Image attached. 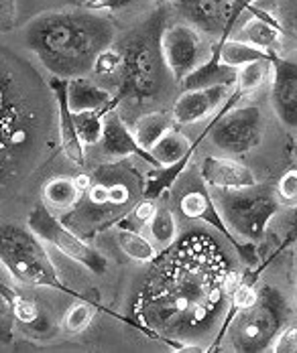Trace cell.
I'll use <instances>...</instances> for the list:
<instances>
[{
	"mask_svg": "<svg viewBox=\"0 0 297 353\" xmlns=\"http://www.w3.org/2000/svg\"><path fill=\"white\" fill-rule=\"evenodd\" d=\"M238 281L216 242L186 236L141 290L139 323L173 347L200 343L218 327L222 331Z\"/></svg>",
	"mask_w": 297,
	"mask_h": 353,
	"instance_id": "obj_1",
	"label": "cell"
},
{
	"mask_svg": "<svg viewBox=\"0 0 297 353\" xmlns=\"http://www.w3.org/2000/svg\"><path fill=\"white\" fill-rule=\"evenodd\" d=\"M57 104L49 81L0 45V201L37 169L53 148Z\"/></svg>",
	"mask_w": 297,
	"mask_h": 353,
	"instance_id": "obj_2",
	"label": "cell"
},
{
	"mask_svg": "<svg viewBox=\"0 0 297 353\" xmlns=\"http://www.w3.org/2000/svg\"><path fill=\"white\" fill-rule=\"evenodd\" d=\"M114 41V23L90 8L45 12L25 29V43L43 68L64 79L92 73L96 57Z\"/></svg>",
	"mask_w": 297,
	"mask_h": 353,
	"instance_id": "obj_3",
	"label": "cell"
},
{
	"mask_svg": "<svg viewBox=\"0 0 297 353\" xmlns=\"http://www.w3.org/2000/svg\"><path fill=\"white\" fill-rule=\"evenodd\" d=\"M291 317L294 309L287 296L277 286L265 283L257 286L255 303L230 317L224 327V335L234 352H269L273 350L279 333L291 323Z\"/></svg>",
	"mask_w": 297,
	"mask_h": 353,
	"instance_id": "obj_4",
	"label": "cell"
},
{
	"mask_svg": "<svg viewBox=\"0 0 297 353\" xmlns=\"http://www.w3.org/2000/svg\"><path fill=\"white\" fill-rule=\"evenodd\" d=\"M161 33H163V17L161 12L155 14L143 31L122 51V71H120V85L114 96L112 108L124 98L147 100L161 92L163 88V73L167 70L161 53Z\"/></svg>",
	"mask_w": 297,
	"mask_h": 353,
	"instance_id": "obj_5",
	"label": "cell"
},
{
	"mask_svg": "<svg viewBox=\"0 0 297 353\" xmlns=\"http://www.w3.org/2000/svg\"><path fill=\"white\" fill-rule=\"evenodd\" d=\"M0 266L19 284L72 292L61 283L45 242L29 225L0 223Z\"/></svg>",
	"mask_w": 297,
	"mask_h": 353,
	"instance_id": "obj_6",
	"label": "cell"
},
{
	"mask_svg": "<svg viewBox=\"0 0 297 353\" xmlns=\"http://www.w3.org/2000/svg\"><path fill=\"white\" fill-rule=\"evenodd\" d=\"M212 197L232 234L253 244L265 240L271 219L281 210L275 187L260 183L242 189H214Z\"/></svg>",
	"mask_w": 297,
	"mask_h": 353,
	"instance_id": "obj_7",
	"label": "cell"
},
{
	"mask_svg": "<svg viewBox=\"0 0 297 353\" xmlns=\"http://www.w3.org/2000/svg\"><path fill=\"white\" fill-rule=\"evenodd\" d=\"M240 92H234L214 122L208 126L210 142L222 150L224 154H247L262 141L265 118L259 106H230L240 98Z\"/></svg>",
	"mask_w": 297,
	"mask_h": 353,
	"instance_id": "obj_8",
	"label": "cell"
},
{
	"mask_svg": "<svg viewBox=\"0 0 297 353\" xmlns=\"http://www.w3.org/2000/svg\"><path fill=\"white\" fill-rule=\"evenodd\" d=\"M27 225L37 234L39 238L59 250L64 256L72 258L74 262L82 264L84 268H88L92 274L102 276L108 270V260L104 258L102 252H98L94 246L86 244L82 238H77L70 228H66L55 213L51 212L43 201L33 208V212L27 217Z\"/></svg>",
	"mask_w": 297,
	"mask_h": 353,
	"instance_id": "obj_9",
	"label": "cell"
},
{
	"mask_svg": "<svg viewBox=\"0 0 297 353\" xmlns=\"http://www.w3.org/2000/svg\"><path fill=\"white\" fill-rule=\"evenodd\" d=\"M178 208H180V213L186 219H202L208 225H212L214 230H218L224 238L232 244V248L236 250V254L240 256L242 262H247L249 266H257L259 264L257 244H253V242H240L232 234V230L226 225V221H224L222 215L218 212V205H216V201H214V197L210 195L208 189H204L200 185V187H193V189L186 191L180 197Z\"/></svg>",
	"mask_w": 297,
	"mask_h": 353,
	"instance_id": "obj_10",
	"label": "cell"
},
{
	"mask_svg": "<svg viewBox=\"0 0 297 353\" xmlns=\"http://www.w3.org/2000/svg\"><path fill=\"white\" fill-rule=\"evenodd\" d=\"M202 37L200 31L189 27L187 23H178L161 33V53L167 70L175 81L182 83L187 73L195 70L204 57H202Z\"/></svg>",
	"mask_w": 297,
	"mask_h": 353,
	"instance_id": "obj_11",
	"label": "cell"
},
{
	"mask_svg": "<svg viewBox=\"0 0 297 353\" xmlns=\"http://www.w3.org/2000/svg\"><path fill=\"white\" fill-rule=\"evenodd\" d=\"M271 106L281 124L289 130L297 128V63L273 57L271 75Z\"/></svg>",
	"mask_w": 297,
	"mask_h": 353,
	"instance_id": "obj_12",
	"label": "cell"
},
{
	"mask_svg": "<svg viewBox=\"0 0 297 353\" xmlns=\"http://www.w3.org/2000/svg\"><path fill=\"white\" fill-rule=\"evenodd\" d=\"M171 4L195 31L218 37V41L226 33L230 0H171Z\"/></svg>",
	"mask_w": 297,
	"mask_h": 353,
	"instance_id": "obj_13",
	"label": "cell"
},
{
	"mask_svg": "<svg viewBox=\"0 0 297 353\" xmlns=\"http://www.w3.org/2000/svg\"><path fill=\"white\" fill-rule=\"evenodd\" d=\"M230 96V85H212L200 90H186L173 104V122L187 126L212 116Z\"/></svg>",
	"mask_w": 297,
	"mask_h": 353,
	"instance_id": "obj_14",
	"label": "cell"
},
{
	"mask_svg": "<svg viewBox=\"0 0 297 353\" xmlns=\"http://www.w3.org/2000/svg\"><path fill=\"white\" fill-rule=\"evenodd\" d=\"M49 85L53 90L55 96V104H57V134H59V146L66 154L68 161H72L77 167H84L86 163V150H84V142L79 141L77 130L74 124V112L68 106V79L64 77H51Z\"/></svg>",
	"mask_w": 297,
	"mask_h": 353,
	"instance_id": "obj_15",
	"label": "cell"
},
{
	"mask_svg": "<svg viewBox=\"0 0 297 353\" xmlns=\"http://www.w3.org/2000/svg\"><path fill=\"white\" fill-rule=\"evenodd\" d=\"M100 146H102V152L112 159H124V157L135 154V157H141L151 167H157L151 152L139 146V142L135 141L133 130L124 124L122 116L114 108L104 114V130H102Z\"/></svg>",
	"mask_w": 297,
	"mask_h": 353,
	"instance_id": "obj_16",
	"label": "cell"
},
{
	"mask_svg": "<svg viewBox=\"0 0 297 353\" xmlns=\"http://www.w3.org/2000/svg\"><path fill=\"white\" fill-rule=\"evenodd\" d=\"M200 176L212 189H242L259 183L247 165L230 157H206L200 165Z\"/></svg>",
	"mask_w": 297,
	"mask_h": 353,
	"instance_id": "obj_17",
	"label": "cell"
},
{
	"mask_svg": "<svg viewBox=\"0 0 297 353\" xmlns=\"http://www.w3.org/2000/svg\"><path fill=\"white\" fill-rule=\"evenodd\" d=\"M68 106L70 110L77 114V112H108L112 110V96L108 90L100 88L98 83H94L92 79H88L86 75H77V77H70L68 79Z\"/></svg>",
	"mask_w": 297,
	"mask_h": 353,
	"instance_id": "obj_18",
	"label": "cell"
},
{
	"mask_svg": "<svg viewBox=\"0 0 297 353\" xmlns=\"http://www.w3.org/2000/svg\"><path fill=\"white\" fill-rule=\"evenodd\" d=\"M238 70L222 63L218 43L212 45L210 57L204 59L191 73H187L182 79V88L186 90H200V88H212V85H230L236 83Z\"/></svg>",
	"mask_w": 297,
	"mask_h": 353,
	"instance_id": "obj_19",
	"label": "cell"
},
{
	"mask_svg": "<svg viewBox=\"0 0 297 353\" xmlns=\"http://www.w3.org/2000/svg\"><path fill=\"white\" fill-rule=\"evenodd\" d=\"M251 14H255L253 19H249L238 35H240V41L249 43V45H255L259 47L262 51H267L269 55H277V49L281 45V29L275 21V17H269L267 12L259 10L257 6H251L249 8Z\"/></svg>",
	"mask_w": 297,
	"mask_h": 353,
	"instance_id": "obj_20",
	"label": "cell"
},
{
	"mask_svg": "<svg viewBox=\"0 0 297 353\" xmlns=\"http://www.w3.org/2000/svg\"><path fill=\"white\" fill-rule=\"evenodd\" d=\"M208 128L200 134V139L198 141L191 142L187 141L186 134H182V132H178V130H169L161 141L157 142L148 152H151V157L155 159V163H157V167H167V165H173V163H178V161H182L186 154H189L191 150H195L198 148V144L202 142L204 137H208Z\"/></svg>",
	"mask_w": 297,
	"mask_h": 353,
	"instance_id": "obj_21",
	"label": "cell"
},
{
	"mask_svg": "<svg viewBox=\"0 0 297 353\" xmlns=\"http://www.w3.org/2000/svg\"><path fill=\"white\" fill-rule=\"evenodd\" d=\"M195 150H191L189 154H186L182 161L173 163V165H167V167H153L145 176V185H143V199H151V201H157L165 191H169L178 179L182 176V173L187 169L191 157H193Z\"/></svg>",
	"mask_w": 297,
	"mask_h": 353,
	"instance_id": "obj_22",
	"label": "cell"
},
{
	"mask_svg": "<svg viewBox=\"0 0 297 353\" xmlns=\"http://www.w3.org/2000/svg\"><path fill=\"white\" fill-rule=\"evenodd\" d=\"M171 128H173V116L165 110H159L141 116L133 126V134L139 146L148 152Z\"/></svg>",
	"mask_w": 297,
	"mask_h": 353,
	"instance_id": "obj_23",
	"label": "cell"
},
{
	"mask_svg": "<svg viewBox=\"0 0 297 353\" xmlns=\"http://www.w3.org/2000/svg\"><path fill=\"white\" fill-rule=\"evenodd\" d=\"M82 193L77 191L74 179L68 176H55L45 183L43 187V203L51 212H70L79 201Z\"/></svg>",
	"mask_w": 297,
	"mask_h": 353,
	"instance_id": "obj_24",
	"label": "cell"
},
{
	"mask_svg": "<svg viewBox=\"0 0 297 353\" xmlns=\"http://www.w3.org/2000/svg\"><path fill=\"white\" fill-rule=\"evenodd\" d=\"M218 49H220V59L222 63L240 70L253 61H260V59H273L275 55H269L267 51H262L255 45H249L240 39H226V41H216Z\"/></svg>",
	"mask_w": 297,
	"mask_h": 353,
	"instance_id": "obj_25",
	"label": "cell"
},
{
	"mask_svg": "<svg viewBox=\"0 0 297 353\" xmlns=\"http://www.w3.org/2000/svg\"><path fill=\"white\" fill-rule=\"evenodd\" d=\"M116 242H118V248L124 252V256H128L135 262L148 264L157 256V250L153 246V242L148 238H145L143 234H139L137 230L118 228L116 230Z\"/></svg>",
	"mask_w": 297,
	"mask_h": 353,
	"instance_id": "obj_26",
	"label": "cell"
},
{
	"mask_svg": "<svg viewBox=\"0 0 297 353\" xmlns=\"http://www.w3.org/2000/svg\"><path fill=\"white\" fill-rule=\"evenodd\" d=\"M147 228L148 234H151V242L159 244L163 250H169L178 242V221L169 210L157 208V212L151 217Z\"/></svg>",
	"mask_w": 297,
	"mask_h": 353,
	"instance_id": "obj_27",
	"label": "cell"
},
{
	"mask_svg": "<svg viewBox=\"0 0 297 353\" xmlns=\"http://www.w3.org/2000/svg\"><path fill=\"white\" fill-rule=\"evenodd\" d=\"M273 75V59H260V61H253L245 68L238 70L236 75V85L242 96L255 92L257 88H260L265 81H269Z\"/></svg>",
	"mask_w": 297,
	"mask_h": 353,
	"instance_id": "obj_28",
	"label": "cell"
},
{
	"mask_svg": "<svg viewBox=\"0 0 297 353\" xmlns=\"http://www.w3.org/2000/svg\"><path fill=\"white\" fill-rule=\"evenodd\" d=\"M104 114L102 110L98 112H77L74 114V124L77 130L79 141L84 146H96L102 141V130H104Z\"/></svg>",
	"mask_w": 297,
	"mask_h": 353,
	"instance_id": "obj_29",
	"label": "cell"
},
{
	"mask_svg": "<svg viewBox=\"0 0 297 353\" xmlns=\"http://www.w3.org/2000/svg\"><path fill=\"white\" fill-rule=\"evenodd\" d=\"M92 319H94V307L86 301H77L66 313V317L61 321V327L68 333H82L90 327Z\"/></svg>",
	"mask_w": 297,
	"mask_h": 353,
	"instance_id": "obj_30",
	"label": "cell"
},
{
	"mask_svg": "<svg viewBox=\"0 0 297 353\" xmlns=\"http://www.w3.org/2000/svg\"><path fill=\"white\" fill-rule=\"evenodd\" d=\"M275 21L281 33L297 43V0H275Z\"/></svg>",
	"mask_w": 297,
	"mask_h": 353,
	"instance_id": "obj_31",
	"label": "cell"
},
{
	"mask_svg": "<svg viewBox=\"0 0 297 353\" xmlns=\"http://www.w3.org/2000/svg\"><path fill=\"white\" fill-rule=\"evenodd\" d=\"M15 296V290L0 279V341L4 343H10L12 339V307H10V301Z\"/></svg>",
	"mask_w": 297,
	"mask_h": 353,
	"instance_id": "obj_32",
	"label": "cell"
},
{
	"mask_svg": "<svg viewBox=\"0 0 297 353\" xmlns=\"http://www.w3.org/2000/svg\"><path fill=\"white\" fill-rule=\"evenodd\" d=\"M122 71V51L116 49L114 45L104 49L96 61H94V68H92V73L100 75V77H111L114 73H120Z\"/></svg>",
	"mask_w": 297,
	"mask_h": 353,
	"instance_id": "obj_33",
	"label": "cell"
},
{
	"mask_svg": "<svg viewBox=\"0 0 297 353\" xmlns=\"http://www.w3.org/2000/svg\"><path fill=\"white\" fill-rule=\"evenodd\" d=\"M10 307H12V315H15V321L17 323H23L25 327H29L31 323H35L37 317L43 313L41 307H39L35 301L31 299H25L23 294L15 292L12 301H10Z\"/></svg>",
	"mask_w": 297,
	"mask_h": 353,
	"instance_id": "obj_34",
	"label": "cell"
},
{
	"mask_svg": "<svg viewBox=\"0 0 297 353\" xmlns=\"http://www.w3.org/2000/svg\"><path fill=\"white\" fill-rule=\"evenodd\" d=\"M275 193L281 203L297 205V167H291L289 171H285L279 176L275 185Z\"/></svg>",
	"mask_w": 297,
	"mask_h": 353,
	"instance_id": "obj_35",
	"label": "cell"
},
{
	"mask_svg": "<svg viewBox=\"0 0 297 353\" xmlns=\"http://www.w3.org/2000/svg\"><path fill=\"white\" fill-rule=\"evenodd\" d=\"M108 193H111V208H124L133 201V191H131L128 183H124V181H111Z\"/></svg>",
	"mask_w": 297,
	"mask_h": 353,
	"instance_id": "obj_36",
	"label": "cell"
},
{
	"mask_svg": "<svg viewBox=\"0 0 297 353\" xmlns=\"http://www.w3.org/2000/svg\"><path fill=\"white\" fill-rule=\"evenodd\" d=\"M273 352L277 353H297V325H287L281 333H279V337H277V341H275V345H273Z\"/></svg>",
	"mask_w": 297,
	"mask_h": 353,
	"instance_id": "obj_37",
	"label": "cell"
},
{
	"mask_svg": "<svg viewBox=\"0 0 297 353\" xmlns=\"http://www.w3.org/2000/svg\"><path fill=\"white\" fill-rule=\"evenodd\" d=\"M297 242V205L291 210V213L285 217L283 221V236H281V244L277 246V252H283L285 248L294 246Z\"/></svg>",
	"mask_w": 297,
	"mask_h": 353,
	"instance_id": "obj_38",
	"label": "cell"
},
{
	"mask_svg": "<svg viewBox=\"0 0 297 353\" xmlns=\"http://www.w3.org/2000/svg\"><path fill=\"white\" fill-rule=\"evenodd\" d=\"M88 201L94 208H108L111 205V193H108V183L106 181H98L92 183L90 191H88Z\"/></svg>",
	"mask_w": 297,
	"mask_h": 353,
	"instance_id": "obj_39",
	"label": "cell"
},
{
	"mask_svg": "<svg viewBox=\"0 0 297 353\" xmlns=\"http://www.w3.org/2000/svg\"><path fill=\"white\" fill-rule=\"evenodd\" d=\"M17 23V0H0V33H8Z\"/></svg>",
	"mask_w": 297,
	"mask_h": 353,
	"instance_id": "obj_40",
	"label": "cell"
},
{
	"mask_svg": "<svg viewBox=\"0 0 297 353\" xmlns=\"http://www.w3.org/2000/svg\"><path fill=\"white\" fill-rule=\"evenodd\" d=\"M133 2H137V0H90V2H86V8H90V10H120V8H126V6H131Z\"/></svg>",
	"mask_w": 297,
	"mask_h": 353,
	"instance_id": "obj_41",
	"label": "cell"
},
{
	"mask_svg": "<svg viewBox=\"0 0 297 353\" xmlns=\"http://www.w3.org/2000/svg\"><path fill=\"white\" fill-rule=\"evenodd\" d=\"M155 212H157L155 201H151V199H141V201L137 203L135 212H133V217H135L139 223H145V225H147L148 221H151V217L155 215Z\"/></svg>",
	"mask_w": 297,
	"mask_h": 353,
	"instance_id": "obj_42",
	"label": "cell"
},
{
	"mask_svg": "<svg viewBox=\"0 0 297 353\" xmlns=\"http://www.w3.org/2000/svg\"><path fill=\"white\" fill-rule=\"evenodd\" d=\"M74 183H75V187H77V191L84 195V193H88L90 191V187H92V176L90 175H77L74 176Z\"/></svg>",
	"mask_w": 297,
	"mask_h": 353,
	"instance_id": "obj_43",
	"label": "cell"
},
{
	"mask_svg": "<svg viewBox=\"0 0 297 353\" xmlns=\"http://www.w3.org/2000/svg\"><path fill=\"white\" fill-rule=\"evenodd\" d=\"M294 154H296V159H297V141H296V144H294Z\"/></svg>",
	"mask_w": 297,
	"mask_h": 353,
	"instance_id": "obj_44",
	"label": "cell"
},
{
	"mask_svg": "<svg viewBox=\"0 0 297 353\" xmlns=\"http://www.w3.org/2000/svg\"><path fill=\"white\" fill-rule=\"evenodd\" d=\"M159 2H163V0H159Z\"/></svg>",
	"mask_w": 297,
	"mask_h": 353,
	"instance_id": "obj_45",
	"label": "cell"
}]
</instances>
